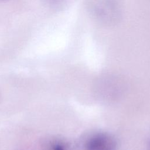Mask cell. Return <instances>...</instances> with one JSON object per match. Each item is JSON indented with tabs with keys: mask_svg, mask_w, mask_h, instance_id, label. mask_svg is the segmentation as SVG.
Segmentation results:
<instances>
[{
	"mask_svg": "<svg viewBox=\"0 0 150 150\" xmlns=\"http://www.w3.org/2000/svg\"><path fill=\"white\" fill-rule=\"evenodd\" d=\"M117 142L111 135L104 132L91 135L84 144V150H115Z\"/></svg>",
	"mask_w": 150,
	"mask_h": 150,
	"instance_id": "obj_1",
	"label": "cell"
},
{
	"mask_svg": "<svg viewBox=\"0 0 150 150\" xmlns=\"http://www.w3.org/2000/svg\"><path fill=\"white\" fill-rule=\"evenodd\" d=\"M53 150H67V148L62 143H56L53 145Z\"/></svg>",
	"mask_w": 150,
	"mask_h": 150,
	"instance_id": "obj_2",
	"label": "cell"
}]
</instances>
